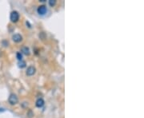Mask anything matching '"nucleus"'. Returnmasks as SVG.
<instances>
[{
    "instance_id": "f257e3e1",
    "label": "nucleus",
    "mask_w": 144,
    "mask_h": 118,
    "mask_svg": "<svg viewBox=\"0 0 144 118\" xmlns=\"http://www.w3.org/2000/svg\"><path fill=\"white\" fill-rule=\"evenodd\" d=\"M8 101H9L10 105H16V104L19 102V98H18V96H16L15 94L12 93V94L10 95L9 98H8Z\"/></svg>"
},
{
    "instance_id": "f03ea898",
    "label": "nucleus",
    "mask_w": 144,
    "mask_h": 118,
    "mask_svg": "<svg viewBox=\"0 0 144 118\" xmlns=\"http://www.w3.org/2000/svg\"><path fill=\"white\" fill-rule=\"evenodd\" d=\"M19 19V14L18 11H16V10H14V11L11 12L10 14V21H11L12 23H17Z\"/></svg>"
},
{
    "instance_id": "7ed1b4c3",
    "label": "nucleus",
    "mask_w": 144,
    "mask_h": 118,
    "mask_svg": "<svg viewBox=\"0 0 144 118\" xmlns=\"http://www.w3.org/2000/svg\"><path fill=\"white\" fill-rule=\"evenodd\" d=\"M35 72H36V69L34 66H29L26 69V73L27 76H33L35 73Z\"/></svg>"
},
{
    "instance_id": "20e7f679",
    "label": "nucleus",
    "mask_w": 144,
    "mask_h": 118,
    "mask_svg": "<svg viewBox=\"0 0 144 118\" xmlns=\"http://www.w3.org/2000/svg\"><path fill=\"white\" fill-rule=\"evenodd\" d=\"M37 11L38 13L41 14V15H43V14H45L47 11V7L46 6H44V5H42V6H39L38 7L37 9Z\"/></svg>"
},
{
    "instance_id": "39448f33",
    "label": "nucleus",
    "mask_w": 144,
    "mask_h": 118,
    "mask_svg": "<svg viewBox=\"0 0 144 118\" xmlns=\"http://www.w3.org/2000/svg\"><path fill=\"white\" fill-rule=\"evenodd\" d=\"M12 39L15 42H20L23 40V37H22L19 34H15L12 36Z\"/></svg>"
},
{
    "instance_id": "423d86ee",
    "label": "nucleus",
    "mask_w": 144,
    "mask_h": 118,
    "mask_svg": "<svg viewBox=\"0 0 144 118\" xmlns=\"http://www.w3.org/2000/svg\"><path fill=\"white\" fill-rule=\"evenodd\" d=\"M35 105H36V106L38 107V108H41V107H42V106L44 105V101H43V99L38 98V99L36 101Z\"/></svg>"
},
{
    "instance_id": "0eeeda50",
    "label": "nucleus",
    "mask_w": 144,
    "mask_h": 118,
    "mask_svg": "<svg viewBox=\"0 0 144 118\" xmlns=\"http://www.w3.org/2000/svg\"><path fill=\"white\" fill-rule=\"evenodd\" d=\"M22 52L26 55H30V50H29V48L26 46H23L22 48Z\"/></svg>"
},
{
    "instance_id": "6e6552de",
    "label": "nucleus",
    "mask_w": 144,
    "mask_h": 118,
    "mask_svg": "<svg viewBox=\"0 0 144 118\" xmlns=\"http://www.w3.org/2000/svg\"><path fill=\"white\" fill-rule=\"evenodd\" d=\"M25 66H26V62H23V60L19 61V67H20V68H24Z\"/></svg>"
},
{
    "instance_id": "1a4fd4ad",
    "label": "nucleus",
    "mask_w": 144,
    "mask_h": 118,
    "mask_svg": "<svg viewBox=\"0 0 144 118\" xmlns=\"http://www.w3.org/2000/svg\"><path fill=\"white\" fill-rule=\"evenodd\" d=\"M55 4H56V1L55 0H50L49 1V5L51 7H54Z\"/></svg>"
},
{
    "instance_id": "9d476101",
    "label": "nucleus",
    "mask_w": 144,
    "mask_h": 118,
    "mask_svg": "<svg viewBox=\"0 0 144 118\" xmlns=\"http://www.w3.org/2000/svg\"><path fill=\"white\" fill-rule=\"evenodd\" d=\"M17 58H18V60L19 61H22V58H23V55H22V53H20V52H19V53H17Z\"/></svg>"
},
{
    "instance_id": "9b49d317",
    "label": "nucleus",
    "mask_w": 144,
    "mask_h": 118,
    "mask_svg": "<svg viewBox=\"0 0 144 118\" xmlns=\"http://www.w3.org/2000/svg\"><path fill=\"white\" fill-rule=\"evenodd\" d=\"M1 54H2V53H1V51H0V56H1Z\"/></svg>"
}]
</instances>
